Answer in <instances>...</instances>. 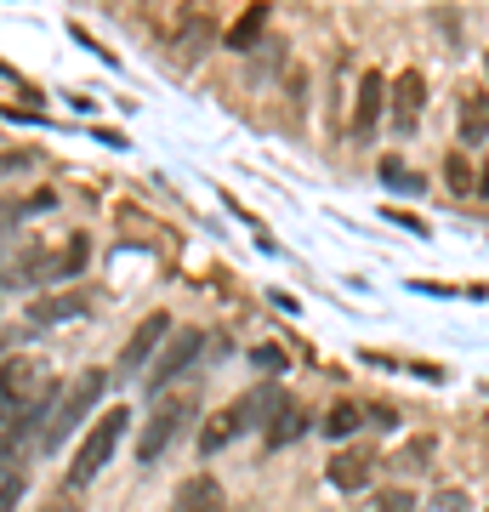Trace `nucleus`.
I'll return each instance as SVG.
<instances>
[{
  "instance_id": "18",
  "label": "nucleus",
  "mask_w": 489,
  "mask_h": 512,
  "mask_svg": "<svg viewBox=\"0 0 489 512\" xmlns=\"http://www.w3.org/2000/svg\"><path fill=\"white\" fill-rule=\"evenodd\" d=\"M359 421H364L359 404H336V410L325 416V433H330V439H353V433H359Z\"/></svg>"
},
{
  "instance_id": "10",
  "label": "nucleus",
  "mask_w": 489,
  "mask_h": 512,
  "mask_svg": "<svg viewBox=\"0 0 489 512\" xmlns=\"http://www.w3.org/2000/svg\"><path fill=\"white\" fill-rule=\"evenodd\" d=\"M370 478H376V456H370V450H353V444H347V450L330 456V484H336L342 495L370 490Z\"/></svg>"
},
{
  "instance_id": "19",
  "label": "nucleus",
  "mask_w": 489,
  "mask_h": 512,
  "mask_svg": "<svg viewBox=\"0 0 489 512\" xmlns=\"http://www.w3.org/2000/svg\"><path fill=\"white\" fill-rule=\"evenodd\" d=\"M370 512H416V495H410V490H381Z\"/></svg>"
},
{
  "instance_id": "12",
  "label": "nucleus",
  "mask_w": 489,
  "mask_h": 512,
  "mask_svg": "<svg viewBox=\"0 0 489 512\" xmlns=\"http://www.w3.org/2000/svg\"><path fill=\"white\" fill-rule=\"evenodd\" d=\"M171 512H222V484L211 473L188 478V484L171 495Z\"/></svg>"
},
{
  "instance_id": "16",
  "label": "nucleus",
  "mask_w": 489,
  "mask_h": 512,
  "mask_svg": "<svg viewBox=\"0 0 489 512\" xmlns=\"http://www.w3.org/2000/svg\"><path fill=\"white\" fill-rule=\"evenodd\" d=\"M211 35H217V29H211V12H188L182 29H177V46H182V52H200Z\"/></svg>"
},
{
  "instance_id": "22",
  "label": "nucleus",
  "mask_w": 489,
  "mask_h": 512,
  "mask_svg": "<svg viewBox=\"0 0 489 512\" xmlns=\"http://www.w3.org/2000/svg\"><path fill=\"white\" fill-rule=\"evenodd\" d=\"M427 512H467V495L444 490V495H433V501H427Z\"/></svg>"
},
{
  "instance_id": "6",
  "label": "nucleus",
  "mask_w": 489,
  "mask_h": 512,
  "mask_svg": "<svg viewBox=\"0 0 489 512\" xmlns=\"http://www.w3.org/2000/svg\"><path fill=\"white\" fill-rule=\"evenodd\" d=\"M381 103H387V80H381L376 69L359 80V97H353V143H370L376 137V126H381Z\"/></svg>"
},
{
  "instance_id": "1",
  "label": "nucleus",
  "mask_w": 489,
  "mask_h": 512,
  "mask_svg": "<svg viewBox=\"0 0 489 512\" xmlns=\"http://www.w3.org/2000/svg\"><path fill=\"white\" fill-rule=\"evenodd\" d=\"M126 427H131L126 404H114V410H103V416L91 421V433L80 439V450H74V461H69V473H63V490H69V495L86 490L91 478L114 461V450H120V439H126Z\"/></svg>"
},
{
  "instance_id": "23",
  "label": "nucleus",
  "mask_w": 489,
  "mask_h": 512,
  "mask_svg": "<svg viewBox=\"0 0 489 512\" xmlns=\"http://www.w3.org/2000/svg\"><path fill=\"white\" fill-rule=\"evenodd\" d=\"M18 495H23V478H18V473H6V484H0V512L18 507Z\"/></svg>"
},
{
  "instance_id": "7",
  "label": "nucleus",
  "mask_w": 489,
  "mask_h": 512,
  "mask_svg": "<svg viewBox=\"0 0 489 512\" xmlns=\"http://www.w3.org/2000/svg\"><path fill=\"white\" fill-rule=\"evenodd\" d=\"M421 109H427V80H421L416 69H404L399 80H393V131L410 137L416 120H421Z\"/></svg>"
},
{
  "instance_id": "27",
  "label": "nucleus",
  "mask_w": 489,
  "mask_h": 512,
  "mask_svg": "<svg viewBox=\"0 0 489 512\" xmlns=\"http://www.w3.org/2000/svg\"><path fill=\"white\" fill-rule=\"evenodd\" d=\"M484 69H489V57H484Z\"/></svg>"
},
{
  "instance_id": "20",
  "label": "nucleus",
  "mask_w": 489,
  "mask_h": 512,
  "mask_svg": "<svg viewBox=\"0 0 489 512\" xmlns=\"http://www.w3.org/2000/svg\"><path fill=\"white\" fill-rule=\"evenodd\" d=\"M251 365L262 370V376H279V370H285V353H279V348H256Z\"/></svg>"
},
{
  "instance_id": "24",
  "label": "nucleus",
  "mask_w": 489,
  "mask_h": 512,
  "mask_svg": "<svg viewBox=\"0 0 489 512\" xmlns=\"http://www.w3.org/2000/svg\"><path fill=\"white\" fill-rule=\"evenodd\" d=\"M433 450H438L433 439H416L410 450H404V461H410V467H427V461H433Z\"/></svg>"
},
{
  "instance_id": "11",
  "label": "nucleus",
  "mask_w": 489,
  "mask_h": 512,
  "mask_svg": "<svg viewBox=\"0 0 489 512\" xmlns=\"http://www.w3.org/2000/svg\"><path fill=\"white\" fill-rule=\"evenodd\" d=\"M302 433H308V416H302V404L296 399H285L268 416V427H262V444H268V450H285V444H296Z\"/></svg>"
},
{
  "instance_id": "4",
  "label": "nucleus",
  "mask_w": 489,
  "mask_h": 512,
  "mask_svg": "<svg viewBox=\"0 0 489 512\" xmlns=\"http://www.w3.org/2000/svg\"><path fill=\"white\" fill-rule=\"evenodd\" d=\"M188 416H194V399H165L154 416H148L143 439H137V461H160L165 444L177 439L182 427H188Z\"/></svg>"
},
{
  "instance_id": "14",
  "label": "nucleus",
  "mask_w": 489,
  "mask_h": 512,
  "mask_svg": "<svg viewBox=\"0 0 489 512\" xmlns=\"http://www.w3.org/2000/svg\"><path fill=\"white\" fill-rule=\"evenodd\" d=\"M262 29H268V6L256 0V6H245V12L234 18V29L222 35V46H234V52H251L256 40H262Z\"/></svg>"
},
{
  "instance_id": "5",
  "label": "nucleus",
  "mask_w": 489,
  "mask_h": 512,
  "mask_svg": "<svg viewBox=\"0 0 489 512\" xmlns=\"http://www.w3.org/2000/svg\"><path fill=\"white\" fill-rule=\"evenodd\" d=\"M200 353H205V330H171V336H165V348L154 353V370H148V382L165 387L171 376H182V370L194 365Z\"/></svg>"
},
{
  "instance_id": "8",
  "label": "nucleus",
  "mask_w": 489,
  "mask_h": 512,
  "mask_svg": "<svg viewBox=\"0 0 489 512\" xmlns=\"http://www.w3.org/2000/svg\"><path fill=\"white\" fill-rule=\"evenodd\" d=\"M165 336H171V325H165V313H148L143 325L126 336V348H120V370H143L154 353L165 348Z\"/></svg>"
},
{
  "instance_id": "25",
  "label": "nucleus",
  "mask_w": 489,
  "mask_h": 512,
  "mask_svg": "<svg viewBox=\"0 0 489 512\" xmlns=\"http://www.w3.org/2000/svg\"><path fill=\"white\" fill-rule=\"evenodd\" d=\"M364 416L376 421V427H399V410H393V404H376V410H364Z\"/></svg>"
},
{
  "instance_id": "2",
  "label": "nucleus",
  "mask_w": 489,
  "mask_h": 512,
  "mask_svg": "<svg viewBox=\"0 0 489 512\" xmlns=\"http://www.w3.org/2000/svg\"><path fill=\"white\" fill-rule=\"evenodd\" d=\"M103 387H109L103 370H80V376L57 393V410H52V421H46V433H40V450H57V444L69 439L74 427L91 416V404L103 399Z\"/></svg>"
},
{
  "instance_id": "13",
  "label": "nucleus",
  "mask_w": 489,
  "mask_h": 512,
  "mask_svg": "<svg viewBox=\"0 0 489 512\" xmlns=\"http://www.w3.org/2000/svg\"><path fill=\"white\" fill-rule=\"evenodd\" d=\"M461 143L478 148L489 137V92H461Z\"/></svg>"
},
{
  "instance_id": "26",
  "label": "nucleus",
  "mask_w": 489,
  "mask_h": 512,
  "mask_svg": "<svg viewBox=\"0 0 489 512\" xmlns=\"http://www.w3.org/2000/svg\"><path fill=\"white\" fill-rule=\"evenodd\" d=\"M6 217H18V205H0V239L12 234V222H6Z\"/></svg>"
},
{
  "instance_id": "21",
  "label": "nucleus",
  "mask_w": 489,
  "mask_h": 512,
  "mask_svg": "<svg viewBox=\"0 0 489 512\" xmlns=\"http://www.w3.org/2000/svg\"><path fill=\"white\" fill-rule=\"evenodd\" d=\"M18 171H35V154H23V148L0 154V177H18Z\"/></svg>"
},
{
  "instance_id": "3",
  "label": "nucleus",
  "mask_w": 489,
  "mask_h": 512,
  "mask_svg": "<svg viewBox=\"0 0 489 512\" xmlns=\"http://www.w3.org/2000/svg\"><path fill=\"white\" fill-rule=\"evenodd\" d=\"M40 382H46V376H40L35 359H6V365H0V427L29 410V399L40 393Z\"/></svg>"
},
{
  "instance_id": "17",
  "label": "nucleus",
  "mask_w": 489,
  "mask_h": 512,
  "mask_svg": "<svg viewBox=\"0 0 489 512\" xmlns=\"http://www.w3.org/2000/svg\"><path fill=\"white\" fill-rule=\"evenodd\" d=\"M472 177H478V171L467 165V154H461V148H455V154H444V188H450V194H472Z\"/></svg>"
},
{
  "instance_id": "15",
  "label": "nucleus",
  "mask_w": 489,
  "mask_h": 512,
  "mask_svg": "<svg viewBox=\"0 0 489 512\" xmlns=\"http://www.w3.org/2000/svg\"><path fill=\"white\" fill-rule=\"evenodd\" d=\"M80 313H86V296H46V302H35V319H40V325L80 319Z\"/></svg>"
},
{
  "instance_id": "9",
  "label": "nucleus",
  "mask_w": 489,
  "mask_h": 512,
  "mask_svg": "<svg viewBox=\"0 0 489 512\" xmlns=\"http://www.w3.org/2000/svg\"><path fill=\"white\" fill-rule=\"evenodd\" d=\"M251 427V416H245V399H234V404H222L217 416L200 427V456H217V450H228V444L239 439Z\"/></svg>"
}]
</instances>
